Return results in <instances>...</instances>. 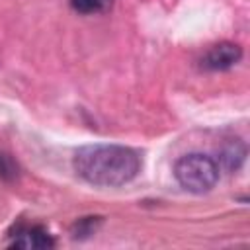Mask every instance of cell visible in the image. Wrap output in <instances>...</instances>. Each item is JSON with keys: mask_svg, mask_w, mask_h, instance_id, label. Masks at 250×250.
Segmentation results:
<instances>
[{"mask_svg": "<svg viewBox=\"0 0 250 250\" xmlns=\"http://www.w3.org/2000/svg\"><path fill=\"white\" fill-rule=\"evenodd\" d=\"M74 172L92 186L117 188L141 172V156L125 145H88L74 152Z\"/></svg>", "mask_w": 250, "mask_h": 250, "instance_id": "6da1fadb", "label": "cell"}, {"mask_svg": "<svg viewBox=\"0 0 250 250\" xmlns=\"http://www.w3.org/2000/svg\"><path fill=\"white\" fill-rule=\"evenodd\" d=\"M174 178L189 193H207L219 180V164L203 152H189L176 160Z\"/></svg>", "mask_w": 250, "mask_h": 250, "instance_id": "7a4b0ae2", "label": "cell"}, {"mask_svg": "<svg viewBox=\"0 0 250 250\" xmlns=\"http://www.w3.org/2000/svg\"><path fill=\"white\" fill-rule=\"evenodd\" d=\"M12 248H25V250H39V248H53L55 240L41 225H18L16 232L12 234Z\"/></svg>", "mask_w": 250, "mask_h": 250, "instance_id": "3957f363", "label": "cell"}, {"mask_svg": "<svg viewBox=\"0 0 250 250\" xmlns=\"http://www.w3.org/2000/svg\"><path fill=\"white\" fill-rule=\"evenodd\" d=\"M242 57V49L236 43L223 41L219 45H213L201 59V66L207 70H227L232 64H236Z\"/></svg>", "mask_w": 250, "mask_h": 250, "instance_id": "277c9868", "label": "cell"}, {"mask_svg": "<svg viewBox=\"0 0 250 250\" xmlns=\"http://www.w3.org/2000/svg\"><path fill=\"white\" fill-rule=\"evenodd\" d=\"M244 156H246V148H244V145L238 143V141H234V143H230V145L223 150L221 160H223V164H225L227 170H236V168L242 164Z\"/></svg>", "mask_w": 250, "mask_h": 250, "instance_id": "5b68a950", "label": "cell"}, {"mask_svg": "<svg viewBox=\"0 0 250 250\" xmlns=\"http://www.w3.org/2000/svg\"><path fill=\"white\" fill-rule=\"evenodd\" d=\"M68 2L80 14H94V12L105 10L111 0H68Z\"/></svg>", "mask_w": 250, "mask_h": 250, "instance_id": "8992f818", "label": "cell"}, {"mask_svg": "<svg viewBox=\"0 0 250 250\" xmlns=\"http://www.w3.org/2000/svg\"><path fill=\"white\" fill-rule=\"evenodd\" d=\"M18 176V164L14 158L6 152H0V178L4 180H14Z\"/></svg>", "mask_w": 250, "mask_h": 250, "instance_id": "52a82bcc", "label": "cell"}, {"mask_svg": "<svg viewBox=\"0 0 250 250\" xmlns=\"http://www.w3.org/2000/svg\"><path fill=\"white\" fill-rule=\"evenodd\" d=\"M96 221H100L98 217H86V219H80L76 225H74V238H82V236H86V234H92V230L96 229L94 227V223Z\"/></svg>", "mask_w": 250, "mask_h": 250, "instance_id": "ba28073f", "label": "cell"}]
</instances>
